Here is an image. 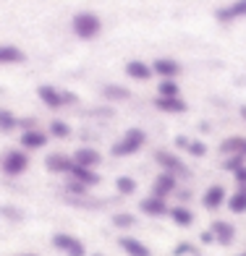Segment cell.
I'll return each mask as SVG.
<instances>
[{"label":"cell","mask_w":246,"mask_h":256,"mask_svg":"<svg viewBox=\"0 0 246 256\" xmlns=\"http://www.w3.org/2000/svg\"><path fill=\"white\" fill-rule=\"evenodd\" d=\"M102 29V21L97 14H89V10H84V14H79L74 18V32L79 34L81 40H92V37H97Z\"/></svg>","instance_id":"2"},{"label":"cell","mask_w":246,"mask_h":256,"mask_svg":"<svg viewBox=\"0 0 246 256\" xmlns=\"http://www.w3.org/2000/svg\"><path fill=\"white\" fill-rule=\"evenodd\" d=\"M144 142H147V136H144V131H139V128H131L118 144L113 146V154L115 157H128V154H136L139 149L144 146Z\"/></svg>","instance_id":"1"},{"label":"cell","mask_w":246,"mask_h":256,"mask_svg":"<svg viewBox=\"0 0 246 256\" xmlns=\"http://www.w3.org/2000/svg\"><path fill=\"white\" fill-rule=\"evenodd\" d=\"M136 220L128 214V212H118V214H113V225L115 228H134Z\"/></svg>","instance_id":"27"},{"label":"cell","mask_w":246,"mask_h":256,"mask_svg":"<svg viewBox=\"0 0 246 256\" xmlns=\"http://www.w3.org/2000/svg\"><path fill=\"white\" fill-rule=\"evenodd\" d=\"M50 131H53V136H68V134H71V128H68L63 120H53Z\"/></svg>","instance_id":"30"},{"label":"cell","mask_w":246,"mask_h":256,"mask_svg":"<svg viewBox=\"0 0 246 256\" xmlns=\"http://www.w3.org/2000/svg\"><path fill=\"white\" fill-rule=\"evenodd\" d=\"M0 214H6V217H11V220H19V217H21L16 209H0Z\"/></svg>","instance_id":"34"},{"label":"cell","mask_w":246,"mask_h":256,"mask_svg":"<svg viewBox=\"0 0 246 256\" xmlns=\"http://www.w3.org/2000/svg\"><path fill=\"white\" fill-rule=\"evenodd\" d=\"M45 165H48L50 172H71L74 170V160L66 157V154H50L45 160Z\"/></svg>","instance_id":"13"},{"label":"cell","mask_w":246,"mask_h":256,"mask_svg":"<svg viewBox=\"0 0 246 256\" xmlns=\"http://www.w3.org/2000/svg\"><path fill=\"white\" fill-rule=\"evenodd\" d=\"M92 256H100V254H92Z\"/></svg>","instance_id":"36"},{"label":"cell","mask_w":246,"mask_h":256,"mask_svg":"<svg viewBox=\"0 0 246 256\" xmlns=\"http://www.w3.org/2000/svg\"><path fill=\"white\" fill-rule=\"evenodd\" d=\"M220 152H222V154H230V157H243V160H246V138H243V136L228 138V142L220 144Z\"/></svg>","instance_id":"12"},{"label":"cell","mask_w":246,"mask_h":256,"mask_svg":"<svg viewBox=\"0 0 246 256\" xmlns=\"http://www.w3.org/2000/svg\"><path fill=\"white\" fill-rule=\"evenodd\" d=\"M155 71H157L162 78H173V76H178L181 66L175 63V60H168V58H160V60H155Z\"/></svg>","instance_id":"19"},{"label":"cell","mask_w":246,"mask_h":256,"mask_svg":"<svg viewBox=\"0 0 246 256\" xmlns=\"http://www.w3.org/2000/svg\"><path fill=\"white\" fill-rule=\"evenodd\" d=\"M126 74L131 76V78H149L152 76V68L147 63H142V60H131V63L126 66Z\"/></svg>","instance_id":"22"},{"label":"cell","mask_w":246,"mask_h":256,"mask_svg":"<svg viewBox=\"0 0 246 256\" xmlns=\"http://www.w3.org/2000/svg\"><path fill=\"white\" fill-rule=\"evenodd\" d=\"M105 97H110V100H126L128 97V89L110 84V86H105Z\"/></svg>","instance_id":"28"},{"label":"cell","mask_w":246,"mask_h":256,"mask_svg":"<svg viewBox=\"0 0 246 256\" xmlns=\"http://www.w3.org/2000/svg\"><path fill=\"white\" fill-rule=\"evenodd\" d=\"M53 246L58 251H63L66 256H87L84 243H81L79 238H74V236H68V232H55V236H53Z\"/></svg>","instance_id":"3"},{"label":"cell","mask_w":246,"mask_h":256,"mask_svg":"<svg viewBox=\"0 0 246 256\" xmlns=\"http://www.w3.org/2000/svg\"><path fill=\"white\" fill-rule=\"evenodd\" d=\"M157 108L165 110V112H183L186 110V102L181 97H157Z\"/></svg>","instance_id":"20"},{"label":"cell","mask_w":246,"mask_h":256,"mask_svg":"<svg viewBox=\"0 0 246 256\" xmlns=\"http://www.w3.org/2000/svg\"><path fill=\"white\" fill-rule=\"evenodd\" d=\"M21 50H16V48H0V63H19L21 60Z\"/></svg>","instance_id":"25"},{"label":"cell","mask_w":246,"mask_h":256,"mask_svg":"<svg viewBox=\"0 0 246 256\" xmlns=\"http://www.w3.org/2000/svg\"><path fill=\"white\" fill-rule=\"evenodd\" d=\"M160 97H178V86H175L170 78H165L160 84Z\"/></svg>","instance_id":"29"},{"label":"cell","mask_w":246,"mask_h":256,"mask_svg":"<svg viewBox=\"0 0 246 256\" xmlns=\"http://www.w3.org/2000/svg\"><path fill=\"white\" fill-rule=\"evenodd\" d=\"M233 176H236V183H238V186H246V165L238 168L236 172H233Z\"/></svg>","instance_id":"33"},{"label":"cell","mask_w":246,"mask_h":256,"mask_svg":"<svg viewBox=\"0 0 246 256\" xmlns=\"http://www.w3.org/2000/svg\"><path fill=\"white\" fill-rule=\"evenodd\" d=\"M175 191V176L170 172H160L152 183V196H157V199H168V196Z\"/></svg>","instance_id":"5"},{"label":"cell","mask_w":246,"mask_h":256,"mask_svg":"<svg viewBox=\"0 0 246 256\" xmlns=\"http://www.w3.org/2000/svg\"><path fill=\"white\" fill-rule=\"evenodd\" d=\"M19 126V118H14L8 110H0V131H14Z\"/></svg>","instance_id":"26"},{"label":"cell","mask_w":246,"mask_h":256,"mask_svg":"<svg viewBox=\"0 0 246 256\" xmlns=\"http://www.w3.org/2000/svg\"><path fill=\"white\" fill-rule=\"evenodd\" d=\"M228 209L236 214H243L246 212V186H238V191L228 199Z\"/></svg>","instance_id":"21"},{"label":"cell","mask_w":246,"mask_h":256,"mask_svg":"<svg viewBox=\"0 0 246 256\" xmlns=\"http://www.w3.org/2000/svg\"><path fill=\"white\" fill-rule=\"evenodd\" d=\"M238 256H246V254H238Z\"/></svg>","instance_id":"37"},{"label":"cell","mask_w":246,"mask_h":256,"mask_svg":"<svg viewBox=\"0 0 246 256\" xmlns=\"http://www.w3.org/2000/svg\"><path fill=\"white\" fill-rule=\"evenodd\" d=\"M27 168H29V157L24 152H8L3 160V170L8 176H21Z\"/></svg>","instance_id":"4"},{"label":"cell","mask_w":246,"mask_h":256,"mask_svg":"<svg viewBox=\"0 0 246 256\" xmlns=\"http://www.w3.org/2000/svg\"><path fill=\"white\" fill-rule=\"evenodd\" d=\"M21 256H34V254H21Z\"/></svg>","instance_id":"35"},{"label":"cell","mask_w":246,"mask_h":256,"mask_svg":"<svg viewBox=\"0 0 246 256\" xmlns=\"http://www.w3.org/2000/svg\"><path fill=\"white\" fill-rule=\"evenodd\" d=\"M238 168H243V157H230V160H225V170L236 172Z\"/></svg>","instance_id":"32"},{"label":"cell","mask_w":246,"mask_h":256,"mask_svg":"<svg viewBox=\"0 0 246 256\" xmlns=\"http://www.w3.org/2000/svg\"><path fill=\"white\" fill-rule=\"evenodd\" d=\"M178 146H181V149H186V152H191L194 157H202V154L207 152V146H204V144H199V142H189V138H183V136L178 138Z\"/></svg>","instance_id":"23"},{"label":"cell","mask_w":246,"mask_h":256,"mask_svg":"<svg viewBox=\"0 0 246 256\" xmlns=\"http://www.w3.org/2000/svg\"><path fill=\"white\" fill-rule=\"evenodd\" d=\"M115 188H118V194H123V196H131L136 191V180L128 178V176H121L118 180H115Z\"/></svg>","instance_id":"24"},{"label":"cell","mask_w":246,"mask_h":256,"mask_svg":"<svg viewBox=\"0 0 246 256\" xmlns=\"http://www.w3.org/2000/svg\"><path fill=\"white\" fill-rule=\"evenodd\" d=\"M21 144H24L27 149H42L45 144H48V136H45L42 131H37V128H29V131L21 134Z\"/></svg>","instance_id":"15"},{"label":"cell","mask_w":246,"mask_h":256,"mask_svg":"<svg viewBox=\"0 0 246 256\" xmlns=\"http://www.w3.org/2000/svg\"><path fill=\"white\" fill-rule=\"evenodd\" d=\"M209 232L215 236L217 243H225V246H228L233 238H236V228H233L230 222H225V220H217V222H212V230H209Z\"/></svg>","instance_id":"11"},{"label":"cell","mask_w":246,"mask_h":256,"mask_svg":"<svg viewBox=\"0 0 246 256\" xmlns=\"http://www.w3.org/2000/svg\"><path fill=\"white\" fill-rule=\"evenodd\" d=\"M241 16H246V0H236L233 6L217 10V18L220 21H233V18H241Z\"/></svg>","instance_id":"17"},{"label":"cell","mask_w":246,"mask_h":256,"mask_svg":"<svg viewBox=\"0 0 246 256\" xmlns=\"http://www.w3.org/2000/svg\"><path fill=\"white\" fill-rule=\"evenodd\" d=\"M175 256H196V248L191 243H178L175 246Z\"/></svg>","instance_id":"31"},{"label":"cell","mask_w":246,"mask_h":256,"mask_svg":"<svg viewBox=\"0 0 246 256\" xmlns=\"http://www.w3.org/2000/svg\"><path fill=\"white\" fill-rule=\"evenodd\" d=\"M155 160L162 165V172H170V176H183V172H189L183 162L175 157V154H170V152H157Z\"/></svg>","instance_id":"6"},{"label":"cell","mask_w":246,"mask_h":256,"mask_svg":"<svg viewBox=\"0 0 246 256\" xmlns=\"http://www.w3.org/2000/svg\"><path fill=\"white\" fill-rule=\"evenodd\" d=\"M71 176H74V180L76 183H81V186H97L100 183V176L95 170H89V168H79V165H74V170H71Z\"/></svg>","instance_id":"16"},{"label":"cell","mask_w":246,"mask_h":256,"mask_svg":"<svg viewBox=\"0 0 246 256\" xmlns=\"http://www.w3.org/2000/svg\"><path fill=\"white\" fill-rule=\"evenodd\" d=\"M222 202H225V188H222V186H209L202 196V204L207 209H217Z\"/></svg>","instance_id":"14"},{"label":"cell","mask_w":246,"mask_h":256,"mask_svg":"<svg viewBox=\"0 0 246 256\" xmlns=\"http://www.w3.org/2000/svg\"><path fill=\"white\" fill-rule=\"evenodd\" d=\"M139 206H142V212L149 214V217H165V214H170L165 199H157V196H149V199H144Z\"/></svg>","instance_id":"9"},{"label":"cell","mask_w":246,"mask_h":256,"mask_svg":"<svg viewBox=\"0 0 246 256\" xmlns=\"http://www.w3.org/2000/svg\"><path fill=\"white\" fill-rule=\"evenodd\" d=\"M170 220L178 228H189V225H194V212L186 209V206H173L170 209Z\"/></svg>","instance_id":"18"},{"label":"cell","mask_w":246,"mask_h":256,"mask_svg":"<svg viewBox=\"0 0 246 256\" xmlns=\"http://www.w3.org/2000/svg\"><path fill=\"white\" fill-rule=\"evenodd\" d=\"M40 97L48 108H61V104H66V102H74V94H68V92L61 94V92L53 89V86H40Z\"/></svg>","instance_id":"7"},{"label":"cell","mask_w":246,"mask_h":256,"mask_svg":"<svg viewBox=\"0 0 246 256\" xmlns=\"http://www.w3.org/2000/svg\"><path fill=\"white\" fill-rule=\"evenodd\" d=\"M100 152H95V149H89V146H81L79 152L74 154V165L79 168H89V170H95L100 165Z\"/></svg>","instance_id":"8"},{"label":"cell","mask_w":246,"mask_h":256,"mask_svg":"<svg viewBox=\"0 0 246 256\" xmlns=\"http://www.w3.org/2000/svg\"><path fill=\"white\" fill-rule=\"evenodd\" d=\"M118 246H121L128 256H152V251L144 246V243H142V240H136V238H131V236H121Z\"/></svg>","instance_id":"10"}]
</instances>
